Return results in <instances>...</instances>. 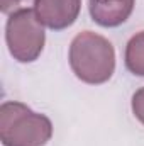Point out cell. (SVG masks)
Returning <instances> with one entry per match:
<instances>
[{"label":"cell","mask_w":144,"mask_h":146,"mask_svg":"<svg viewBox=\"0 0 144 146\" xmlns=\"http://www.w3.org/2000/svg\"><path fill=\"white\" fill-rule=\"evenodd\" d=\"M70 66L76 78L90 85H100L115 72V51L107 37L83 31L70 44Z\"/></svg>","instance_id":"6da1fadb"},{"label":"cell","mask_w":144,"mask_h":146,"mask_svg":"<svg viewBox=\"0 0 144 146\" xmlns=\"http://www.w3.org/2000/svg\"><path fill=\"white\" fill-rule=\"evenodd\" d=\"M51 136L53 122L48 115L15 100L0 106V141L3 146H44Z\"/></svg>","instance_id":"7a4b0ae2"},{"label":"cell","mask_w":144,"mask_h":146,"mask_svg":"<svg viewBox=\"0 0 144 146\" xmlns=\"http://www.w3.org/2000/svg\"><path fill=\"white\" fill-rule=\"evenodd\" d=\"M5 41L9 53L19 63H32L41 56L46 33L32 9H20L9 15L5 24Z\"/></svg>","instance_id":"3957f363"},{"label":"cell","mask_w":144,"mask_h":146,"mask_svg":"<svg viewBox=\"0 0 144 146\" xmlns=\"http://www.w3.org/2000/svg\"><path fill=\"white\" fill-rule=\"evenodd\" d=\"M81 10V0H34V12L42 26L61 31L75 24Z\"/></svg>","instance_id":"277c9868"},{"label":"cell","mask_w":144,"mask_h":146,"mask_svg":"<svg viewBox=\"0 0 144 146\" xmlns=\"http://www.w3.org/2000/svg\"><path fill=\"white\" fill-rule=\"evenodd\" d=\"M136 0H88L92 21L102 27H117L124 24L132 10Z\"/></svg>","instance_id":"5b68a950"},{"label":"cell","mask_w":144,"mask_h":146,"mask_svg":"<svg viewBox=\"0 0 144 146\" xmlns=\"http://www.w3.org/2000/svg\"><path fill=\"white\" fill-rule=\"evenodd\" d=\"M126 66L132 75L144 76V31L134 34L129 39L124 53Z\"/></svg>","instance_id":"8992f818"},{"label":"cell","mask_w":144,"mask_h":146,"mask_svg":"<svg viewBox=\"0 0 144 146\" xmlns=\"http://www.w3.org/2000/svg\"><path fill=\"white\" fill-rule=\"evenodd\" d=\"M131 107H132V112H134L136 119L144 124V87H141L139 90L134 92Z\"/></svg>","instance_id":"52a82bcc"},{"label":"cell","mask_w":144,"mask_h":146,"mask_svg":"<svg viewBox=\"0 0 144 146\" xmlns=\"http://www.w3.org/2000/svg\"><path fill=\"white\" fill-rule=\"evenodd\" d=\"M26 2H29V0H0V10H2L3 14L10 15L12 12L24 9L22 5H24Z\"/></svg>","instance_id":"ba28073f"}]
</instances>
